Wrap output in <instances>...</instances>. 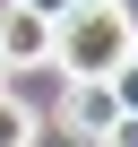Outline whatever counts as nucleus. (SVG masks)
<instances>
[{
    "label": "nucleus",
    "mask_w": 138,
    "mask_h": 147,
    "mask_svg": "<svg viewBox=\"0 0 138 147\" xmlns=\"http://www.w3.org/2000/svg\"><path fill=\"white\" fill-rule=\"evenodd\" d=\"M52 61H60V78H78V87H112L121 69L138 61L129 0H78V9L52 26Z\"/></svg>",
    "instance_id": "obj_1"
},
{
    "label": "nucleus",
    "mask_w": 138,
    "mask_h": 147,
    "mask_svg": "<svg viewBox=\"0 0 138 147\" xmlns=\"http://www.w3.org/2000/svg\"><path fill=\"white\" fill-rule=\"evenodd\" d=\"M112 121H121L112 87H78V78H69V87H60V104L43 113V130H69L78 147H104V138H112Z\"/></svg>",
    "instance_id": "obj_2"
},
{
    "label": "nucleus",
    "mask_w": 138,
    "mask_h": 147,
    "mask_svg": "<svg viewBox=\"0 0 138 147\" xmlns=\"http://www.w3.org/2000/svg\"><path fill=\"white\" fill-rule=\"evenodd\" d=\"M52 61V26L35 18V9H17V0H9V9H0V78H26V69H43Z\"/></svg>",
    "instance_id": "obj_3"
},
{
    "label": "nucleus",
    "mask_w": 138,
    "mask_h": 147,
    "mask_svg": "<svg viewBox=\"0 0 138 147\" xmlns=\"http://www.w3.org/2000/svg\"><path fill=\"white\" fill-rule=\"evenodd\" d=\"M35 138H43V113L26 95H0V147H35Z\"/></svg>",
    "instance_id": "obj_4"
},
{
    "label": "nucleus",
    "mask_w": 138,
    "mask_h": 147,
    "mask_svg": "<svg viewBox=\"0 0 138 147\" xmlns=\"http://www.w3.org/2000/svg\"><path fill=\"white\" fill-rule=\"evenodd\" d=\"M112 104H121V113L138 121V61H129V69H121V78H112Z\"/></svg>",
    "instance_id": "obj_5"
},
{
    "label": "nucleus",
    "mask_w": 138,
    "mask_h": 147,
    "mask_svg": "<svg viewBox=\"0 0 138 147\" xmlns=\"http://www.w3.org/2000/svg\"><path fill=\"white\" fill-rule=\"evenodd\" d=\"M17 9H35V18H43V26H60V18H69V9H78V0H17Z\"/></svg>",
    "instance_id": "obj_6"
},
{
    "label": "nucleus",
    "mask_w": 138,
    "mask_h": 147,
    "mask_svg": "<svg viewBox=\"0 0 138 147\" xmlns=\"http://www.w3.org/2000/svg\"><path fill=\"white\" fill-rule=\"evenodd\" d=\"M104 147H138V121H129V113H121V121H112V138H104Z\"/></svg>",
    "instance_id": "obj_7"
},
{
    "label": "nucleus",
    "mask_w": 138,
    "mask_h": 147,
    "mask_svg": "<svg viewBox=\"0 0 138 147\" xmlns=\"http://www.w3.org/2000/svg\"><path fill=\"white\" fill-rule=\"evenodd\" d=\"M0 95H9V78H0Z\"/></svg>",
    "instance_id": "obj_8"
}]
</instances>
